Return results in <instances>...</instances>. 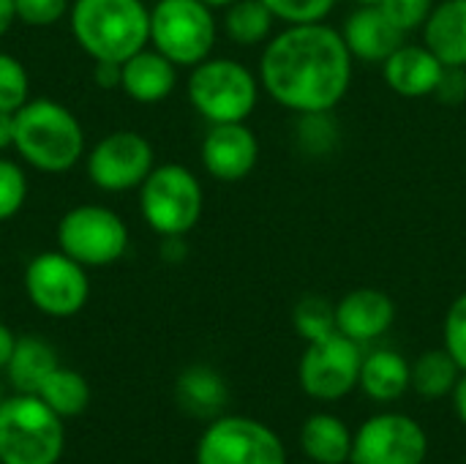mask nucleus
Segmentation results:
<instances>
[{
  "mask_svg": "<svg viewBox=\"0 0 466 464\" xmlns=\"http://www.w3.org/2000/svg\"><path fill=\"white\" fill-rule=\"evenodd\" d=\"M0 405H3V399H0Z\"/></svg>",
  "mask_w": 466,
  "mask_h": 464,
  "instance_id": "44",
  "label": "nucleus"
},
{
  "mask_svg": "<svg viewBox=\"0 0 466 464\" xmlns=\"http://www.w3.org/2000/svg\"><path fill=\"white\" fill-rule=\"evenodd\" d=\"M71 33L93 60L123 63L150 44V8L145 0H74Z\"/></svg>",
  "mask_w": 466,
  "mask_h": 464,
  "instance_id": "3",
  "label": "nucleus"
},
{
  "mask_svg": "<svg viewBox=\"0 0 466 464\" xmlns=\"http://www.w3.org/2000/svg\"><path fill=\"white\" fill-rule=\"evenodd\" d=\"M0 464H3V462H0Z\"/></svg>",
  "mask_w": 466,
  "mask_h": 464,
  "instance_id": "45",
  "label": "nucleus"
},
{
  "mask_svg": "<svg viewBox=\"0 0 466 464\" xmlns=\"http://www.w3.org/2000/svg\"><path fill=\"white\" fill-rule=\"evenodd\" d=\"M259 98L257 77L232 57H208L191 68L188 101L210 123H246Z\"/></svg>",
  "mask_w": 466,
  "mask_h": 464,
  "instance_id": "5",
  "label": "nucleus"
},
{
  "mask_svg": "<svg viewBox=\"0 0 466 464\" xmlns=\"http://www.w3.org/2000/svg\"><path fill=\"white\" fill-rule=\"evenodd\" d=\"M382 66L388 88L401 98L434 96L445 74V63L426 44H401Z\"/></svg>",
  "mask_w": 466,
  "mask_h": 464,
  "instance_id": "16",
  "label": "nucleus"
},
{
  "mask_svg": "<svg viewBox=\"0 0 466 464\" xmlns=\"http://www.w3.org/2000/svg\"><path fill=\"white\" fill-rule=\"evenodd\" d=\"M177 85V66L161 55L158 49H139L128 60H123V82L120 90L139 104L164 101Z\"/></svg>",
  "mask_w": 466,
  "mask_h": 464,
  "instance_id": "18",
  "label": "nucleus"
},
{
  "mask_svg": "<svg viewBox=\"0 0 466 464\" xmlns=\"http://www.w3.org/2000/svg\"><path fill=\"white\" fill-rule=\"evenodd\" d=\"M434 5H437L434 0H382L380 3V8L390 16V22L401 27L404 33L423 27Z\"/></svg>",
  "mask_w": 466,
  "mask_h": 464,
  "instance_id": "33",
  "label": "nucleus"
},
{
  "mask_svg": "<svg viewBox=\"0 0 466 464\" xmlns=\"http://www.w3.org/2000/svg\"><path fill=\"white\" fill-rule=\"evenodd\" d=\"M14 345H16V336L11 334V328H8V325H3V323H0V369H5V366H8L11 353H14Z\"/></svg>",
  "mask_w": 466,
  "mask_h": 464,
  "instance_id": "38",
  "label": "nucleus"
},
{
  "mask_svg": "<svg viewBox=\"0 0 466 464\" xmlns=\"http://www.w3.org/2000/svg\"><path fill=\"white\" fill-rule=\"evenodd\" d=\"M352 52L336 27L289 25L259 57V79L273 101L306 115L330 112L352 82Z\"/></svg>",
  "mask_w": 466,
  "mask_h": 464,
  "instance_id": "1",
  "label": "nucleus"
},
{
  "mask_svg": "<svg viewBox=\"0 0 466 464\" xmlns=\"http://www.w3.org/2000/svg\"><path fill=\"white\" fill-rule=\"evenodd\" d=\"M461 366L448 350H429L412 364V388L423 399H442L453 394Z\"/></svg>",
  "mask_w": 466,
  "mask_h": 464,
  "instance_id": "24",
  "label": "nucleus"
},
{
  "mask_svg": "<svg viewBox=\"0 0 466 464\" xmlns=\"http://www.w3.org/2000/svg\"><path fill=\"white\" fill-rule=\"evenodd\" d=\"M161 257L167 260V263H180L183 257H186V243H183V235H175V238H164V243H161Z\"/></svg>",
  "mask_w": 466,
  "mask_h": 464,
  "instance_id": "37",
  "label": "nucleus"
},
{
  "mask_svg": "<svg viewBox=\"0 0 466 464\" xmlns=\"http://www.w3.org/2000/svg\"><path fill=\"white\" fill-rule=\"evenodd\" d=\"M336 131H339V126L333 123L330 112H306V115H300L298 137H300V145H303L306 153L325 156L336 145Z\"/></svg>",
  "mask_w": 466,
  "mask_h": 464,
  "instance_id": "30",
  "label": "nucleus"
},
{
  "mask_svg": "<svg viewBox=\"0 0 466 464\" xmlns=\"http://www.w3.org/2000/svg\"><path fill=\"white\" fill-rule=\"evenodd\" d=\"M423 44L445 63L466 68V0H442L423 25Z\"/></svg>",
  "mask_w": 466,
  "mask_h": 464,
  "instance_id": "19",
  "label": "nucleus"
},
{
  "mask_svg": "<svg viewBox=\"0 0 466 464\" xmlns=\"http://www.w3.org/2000/svg\"><path fill=\"white\" fill-rule=\"evenodd\" d=\"M38 397L60 416V418H74L79 413H85L87 402H90V388L87 380L74 372V369H63L57 366L44 386L38 388Z\"/></svg>",
  "mask_w": 466,
  "mask_h": 464,
  "instance_id": "25",
  "label": "nucleus"
},
{
  "mask_svg": "<svg viewBox=\"0 0 466 464\" xmlns=\"http://www.w3.org/2000/svg\"><path fill=\"white\" fill-rule=\"evenodd\" d=\"M156 167V150L139 131H112L87 153V178L101 191L139 189Z\"/></svg>",
  "mask_w": 466,
  "mask_h": 464,
  "instance_id": "12",
  "label": "nucleus"
},
{
  "mask_svg": "<svg viewBox=\"0 0 466 464\" xmlns=\"http://www.w3.org/2000/svg\"><path fill=\"white\" fill-rule=\"evenodd\" d=\"M292 325L306 342H319L336 334V306L322 295H303L292 309Z\"/></svg>",
  "mask_w": 466,
  "mask_h": 464,
  "instance_id": "27",
  "label": "nucleus"
},
{
  "mask_svg": "<svg viewBox=\"0 0 466 464\" xmlns=\"http://www.w3.org/2000/svg\"><path fill=\"white\" fill-rule=\"evenodd\" d=\"M341 36L352 57L366 63H385L404 44L407 33L396 27L380 5H360L347 16Z\"/></svg>",
  "mask_w": 466,
  "mask_h": 464,
  "instance_id": "17",
  "label": "nucleus"
},
{
  "mask_svg": "<svg viewBox=\"0 0 466 464\" xmlns=\"http://www.w3.org/2000/svg\"><path fill=\"white\" fill-rule=\"evenodd\" d=\"M14 148V112L0 109V150Z\"/></svg>",
  "mask_w": 466,
  "mask_h": 464,
  "instance_id": "39",
  "label": "nucleus"
},
{
  "mask_svg": "<svg viewBox=\"0 0 466 464\" xmlns=\"http://www.w3.org/2000/svg\"><path fill=\"white\" fill-rule=\"evenodd\" d=\"M60 366L55 347L41 336H22L14 345L11 361L5 366L11 386L19 394H38L44 380Z\"/></svg>",
  "mask_w": 466,
  "mask_h": 464,
  "instance_id": "23",
  "label": "nucleus"
},
{
  "mask_svg": "<svg viewBox=\"0 0 466 464\" xmlns=\"http://www.w3.org/2000/svg\"><path fill=\"white\" fill-rule=\"evenodd\" d=\"M14 8L19 22L30 27H49L71 11V0H14Z\"/></svg>",
  "mask_w": 466,
  "mask_h": 464,
  "instance_id": "32",
  "label": "nucleus"
},
{
  "mask_svg": "<svg viewBox=\"0 0 466 464\" xmlns=\"http://www.w3.org/2000/svg\"><path fill=\"white\" fill-rule=\"evenodd\" d=\"M358 5H380L382 0H355Z\"/></svg>",
  "mask_w": 466,
  "mask_h": 464,
  "instance_id": "43",
  "label": "nucleus"
},
{
  "mask_svg": "<svg viewBox=\"0 0 466 464\" xmlns=\"http://www.w3.org/2000/svg\"><path fill=\"white\" fill-rule=\"evenodd\" d=\"M63 443V418L38 394H16L3 399L0 462L57 464Z\"/></svg>",
  "mask_w": 466,
  "mask_h": 464,
  "instance_id": "4",
  "label": "nucleus"
},
{
  "mask_svg": "<svg viewBox=\"0 0 466 464\" xmlns=\"http://www.w3.org/2000/svg\"><path fill=\"white\" fill-rule=\"evenodd\" d=\"M270 14L287 25H314L325 22V16L333 11L336 0H262Z\"/></svg>",
  "mask_w": 466,
  "mask_h": 464,
  "instance_id": "31",
  "label": "nucleus"
},
{
  "mask_svg": "<svg viewBox=\"0 0 466 464\" xmlns=\"http://www.w3.org/2000/svg\"><path fill=\"white\" fill-rule=\"evenodd\" d=\"M93 79H96V85H98V88H104V90L120 88V82H123V63H112V60H96Z\"/></svg>",
  "mask_w": 466,
  "mask_h": 464,
  "instance_id": "36",
  "label": "nucleus"
},
{
  "mask_svg": "<svg viewBox=\"0 0 466 464\" xmlns=\"http://www.w3.org/2000/svg\"><path fill=\"white\" fill-rule=\"evenodd\" d=\"M14 148L35 170L57 175L79 164L85 131L79 118L52 98H30L14 112Z\"/></svg>",
  "mask_w": 466,
  "mask_h": 464,
  "instance_id": "2",
  "label": "nucleus"
},
{
  "mask_svg": "<svg viewBox=\"0 0 466 464\" xmlns=\"http://www.w3.org/2000/svg\"><path fill=\"white\" fill-rule=\"evenodd\" d=\"M205 5H210V8H227V5H232L235 0H202Z\"/></svg>",
  "mask_w": 466,
  "mask_h": 464,
  "instance_id": "42",
  "label": "nucleus"
},
{
  "mask_svg": "<svg viewBox=\"0 0 466 464\" xmlns=\"http://www.w3.org/2000/svg\"><path fill=\"white\" fill-rule=\"evenodd\" d=\"M205 208L199 178L183 164H161L139 186V211L161 238L188 235Z\"/></svg>",
  "mask_w": 466,
  "mask_h": 464,
  "instance_id": "6",
  "label": "nucleus"
},
{
  "mask_svg": "<svg viewBox=\"0 0 466 464\" xmlns=\"http://www.w3.org/2000/svg\"><path fill=\"white\" fill-rule=\"evenodd\" d=\"M453 407H456V416L461 418V424H466V372H461V377L453 388Z\"/></svg>",
  "mask_w": 466,
  "mask_h": 464,
  "instance_id": "40",
  "label": "nucleus"
},
{
  "mask_svg": "<svg viewBox=\"0 0 466 464\" xmlns=\"http://www.w3.org/2000/svg\"><path fill=\"white\" fill-rule=\"evenodd\" d=\"M445 350L456 358V364L466 372V293L459 295L445 317Z\"/></svg>",
  "mask_w": 466,
  "mask_h": 464,
  "instance_id": "34",
  "label": "nucleus"
},
{
  "mask_svg": "<svg viewBox=\"0 0 466 464\" xmlns=\"http://www.w3.org/2000/svg\"><path fill=\"white\" fill-rule=\"evenodd\" d=\"M197 464H287V449L262 421L221 416L199 438Z\"/></svg>",
  "mask_w": 466,
  "mask_h": 464,
  "instance_id": "9",
  "label": "nucleus"
},
{
  "mask_svg": "<svg viewBox=\"0 0 466 464\" xmlns=\"http://www.w3.org/2000/svg\"><path fill=\"white\" fill-rule=\"evenodd\" d=\"M16 22V8L14 0H0V38L11 30V25Z\"/></svg>",
  "mask_w": 466,
  "mask_h": 464,
  "instance_id": "41",
  "label": "nucleus"
},
{
  "mask_svg": "<svg viewBox=\"0 0 466 464\" xmlns=\"http://www.w3.org/2000/svg\"><path fill=\"white\" fill-rule=\"evenodd\" d=\"M360 345L336 331L319 342H309L298 366L300 388L319 402L344 399L360 383Z\"/></svg>",
  "mask_w": 466,
  "mask_h": 464,
  "instance_id": "11",
  "label": "nucleus"
},
{
  "mask_svg": "<svg viewBox=\"0 0 466 464\" xmlns=\"http://www.w3.org/2000/svg\"><path fill=\"white\" fill-rule=\"evenodd\" d=\"M30 101V77L22 60L8 52H0V109L16 112Z\"/></svg>",
  "mask_w": 466,
  "mask_h": 464,
  "instance_id": "28",
  "label": "nucleus"
},
{
  "mask_svg": "<svg viewBox=\"0 0 466 464\" xmlns=\"http://www.w3.org/2000/svg\"><path fill=\"white\" fill-rule=\"evenodd\" d=\"M352 438L355 435L341 418L330 413H314L300 429V449L311 462L344 464L352 457Z\"/></svg>",
  "mask_w": 466,
  "mask_h": 464,
  "instance_id": "22",
  "label": "nucleus"
},
{
  "mask_svg": "<svg viewBox=\"0 0 466 464\" xmlns=\"http://www.w3.org/2000/svg\"><path fill=\"white\" fill-rule=\"evenodd\" d=\"M358 386L374 402H396L412 388V366L396 350H374L363 356Z\"/></svg>",
  "mask_w": 466,
  "mask_h": 464,
  "instance_id": "21",
  "label": "nucleus"
},
{
  "mask_svg": "<svg viewBox=\"0 0 466 464\" xmlns=\"http://www.w3.org/2000/svg\"><path fill=\"white\" fill-rule=\"evenodd\" d=\"M150 44L175 66H197L216 46L213 8L202 0H156L150 8Z\"/></svg>",
  "mask_w": 466,
  "mask_h": 464,
  "instance_id": "7",
  "label": "nucleus"
},
{
  "mask_svg": "<svg viewBox=\"0 0 466 464\" xmlns=\"http://www.w3.org/2000/svg\"><path fill=\"white\" fill-rule=\"evenodd\" d=\"M57 249L85 268H104L126 254L128 227L106 205H76L57 222Z\"/></svg>",
  "mask_w": 466,
  "mask_h": 464,
  "instance_id": "8",
  "label": "nucleus"
},
{
  "mask_svg": "<svg viewBox=\"0 0 466 464\" xmlns=\"http://www.w3.org/2000/svg\"><path fill=\"white\" fill-rule=\"evenodd\" d=\"M25 293L41 314L74 317L90 298L87 268L60 249L41 252L25 268Z\"/></svg>",
  "mask_w": 466,
  "mask_h": 464,
  "instance_id": "10",
  "label": "nucleus"
},
{
  "mask_svg": "<svg viewBox=\"0 0 466 464\" xmlns=\"http://www.w3.org/2000/svg\"><path fill=\"white\" fill-rule=\"evenodd\" d=\"M396 320V306L390 295L374 287H358L336 304V328L347 339L363 345L374 342L390 331Z\"/></svg>",
  "mask_w": 466,
  "mask_h": 464,
  "instance_id": "15",
  "label": "nucleus"
},
{
  "mask_svg": "<svg viewBox=\"0 0 466 464\" xmlns=\"http://www.w3.org/2000/svg\"><path fill=\"white\" fill-rule=\"evenodd\" d=\"M434 96L445 104H459L466 98V68L445 66V74L434 90Z\"/></svg>",
  "mask_w": 466,
  "mask_h": 464,
  "instance_id": "35",
  "label": "nucleus"
},
{
  "mask_svg": "<svg viewBox=\"0 0 466 464\" xmlns=\"http://www.w3.org/2000/svg\"><path fill=\"white\" fill-rule=\"evenodd\" d=\"M175 397H177V405L188 416H194V418H216L229 402V388H227L224 377L213 366L194 364L177 377Z\"/></svg>",
  "mask_w": 466,
  "mask_h": 464,
  "instance_id": "20",
  "label": "nucleus"
},
{
  "mask_svg": "<svg viewBox=\"0 0 466 464\" xmlns=\"http://www.w3.org/2000/svg\"><path fill=\"white\" fill-rule=\"evenodd\" d=\"M273 19L276 16L270 14V8L262 0H235L232 5H227L224 30L235 44L254 46L270 36Z\"/></svg>",
  "mask_w": 466,
  "mask_h": 464,
  "instance_id": "26",
  "label": "nucleus"
},
{
  "mask_svg": "<svg viewBox=\"0 0 466 464\" xmlns=\"http://www.w3.org/2000/svg\"><path fill=\"white\" fill-rule=\"evenodd\" d=\"M27 200V175L25 170L0 156V222L14 219Z\"/></svg>",
  "mask_w": 466,
  "mask_h": 464,
  "instance_id": "29",
  "label": "nucleus"
},
{
  "mask_svg": "<svg viewBox=\"0 0 466 464\" xmlns=\"http://www.w3.org/2000/svg\"><path fill=\"white\" fill-rule=\"evenodd\" d=\"M259 161V142L246 123H210L202 139V164L210 178L238 183Z\"/></svg>",
  "mask_w": 466,
  "mask_h": 464,
  "instance_id": "14",
  "label": "nucleus"
},
{
  "mask_svg": "<svg viewBox=\"0 0 466 464\" xmlns=\"http://www.w3.org/2000/svg\"><path fill=\"white\" fill-rule=\"evenodd\" d=\"M429 457L426 429L401 413L371 416L352 438V464H423Z\"/></svg>",
  "mask_w": 466,
  "mask_h": 464,
  "instance_id": "13",
  "label": "nucleus"
}]
</instances>
